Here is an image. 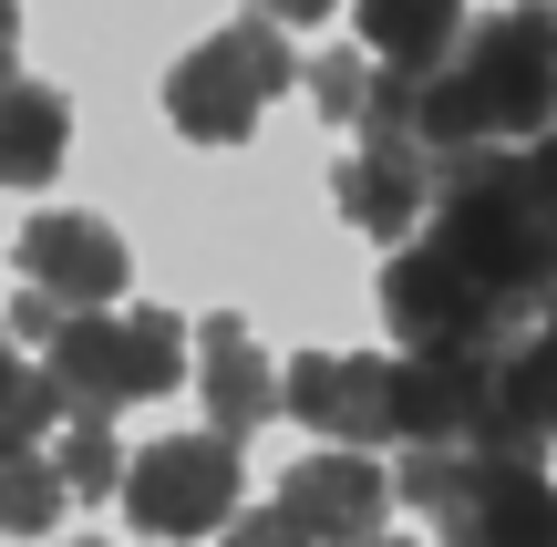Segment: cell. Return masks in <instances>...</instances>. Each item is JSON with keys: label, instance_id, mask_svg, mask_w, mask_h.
<instances>
[{"label": "cell", "instance_id": "cell-14", "mask_svg": "<svg viewBox=\"0 0 557 547\" xmlns=\"http://www.w3.org/2000/svg\"><path fill=\"white\" fill-rule=\"evenodd\" d=\"M52 517H62V475H52V455H41V445L0 455V527H11V537H41Z\"/></svg>", "mask_w": 557, "mask_h": 547}, {"label": "cell", "instance_id": "cell-6", "mask_svg": "<svg viewBox=\"0 0 557 547\" xmlns=\"http://www.w3.org/2000/svg\"><path fill=\"white\" fill-rule=\"evenodd\" d=\"M269 517L289 527V547H351V537H372L382 517H393V475H382L361 445L299 455V465L278 475V507Z\"/></svg>", "mask_w": 557, "mask_h": 547}, {"label": "cell", "instance_id": "cell-20", "mask_svg": "<svg viewBox=\"0 0 557 547\" xmlns=\"http://www.w3.org/2000/svg\"><path fill=\"white\" fill-rule=\"evenodd\" d=\"M218 537H227V547H289V527H278V517H227Z\"/></svg>", "mask_w": 557, "mask_h": 547}, {"label": "cell", "instance_id": "cell-19", "mask_svg": "<svg viewBox=\"0 0 557 547\" xmlns=\"http://www.w3.org/2000/svg\"><path fill=\"white\" fill-rule=\"evenodd\" d=\"M52 321H62V300H52V289H21V300H11V331H21V341H41Z\"/></svg>", "mask_w": 557, "mask_h": 547}, {"label": "cell", "instance_id": "cell-21", "mask_svg": "<svg viewBox=\"0 0 557 547\" xmlns=\"http://www.w3.org/2000/svg\"><path fill=\"white\" fill-rule=\"evenodd\" d=\"M320 11H341V0H259V21H278V32H299V21H320Z\"/></svg>", "mask_w": 557, "mask_h": 547}, {"label": "cell", "instance_id": "cell-3", "mask_svg": "<svg viewBox=\"0 0 557 547\" xmlns=\"http://www.w3.org/2000/svg\"><path fill=\"white\" fill-rule=\"evenodd\" d=\"M444 62L475 83L485 135H506V145L547 135V114H557V11L547 0H506V11L465 21Z\"/></svg>", "mask_w": 557, "mask_h": 547}, {"label": "cell", "instance_id": "cell-17", "mask_svg": "<svg viewBox=\"0 0 557 547\" xmlns=\"http://www.w3.org/2000/svg\"><path fill=\"white\" fill-rule=\"evenodd\" d=\"M124 372H135V403L176 393V372H186V321H165V310L124 321Z\"/></svg>", "mask_w": 557, "mask_h": 547}, {"label": "cell", "instance_id": "cell-23", "mask_svg": "<svg viewBox=\"0 0 557 547\" xmlns=\"http://www.w3.org/2000/svg\"><path fill=\"white\" fill-rule=\"evenodd\" d=\"M351 547H393V537H382V527H372V537H351Z\"/></svg>", "mask_w": 557, "mask_h": 547}, {"label": "cell", "instance_id": "cell-10", "mask_svg": "<svg viewBox=\"0 0 557 547\" xmlns=\"http://www.w3.org/2000/svg\"><path fill=\"white\" fill-rule=\"evenodd\" d=\"M41 351H52V393L73 413H114L135 403V372H124V321H94V310H62L52 331H41Z\"/></svg>", "mask_w": 557, "mask_h": 547}, {"label": "cell", "instance_id": "cell-12", "mask_svg": "<svg viewBox=\"0 0 557 547\" xmlns=\"http://www.w3.org/2000/svg\"><path fill=\"white\" fill-rule=\"evenodd\" d=\"M62 145H73L62 94L32 83V73H0V186H52Z\"/></svg>", "mask_w": 557, "mask_h": 547}, {"label": "cell", "instance_id": "cell-7", "mask_svg": "<svg viewBox=\"0 0 557 547\" xmlns=\"http://www.w3.org/2000/svg\"><path fill=\"white\" fill-rule=\"evenodd\" d=\"M278 413L341 445H393V351H299L278 372Z\"/></svg>", "mask_w": 557, "mask_h": 547}, {"label": "cell", "instance_id": "cell-2", "mask_svg": "<svg viewBox=\"0 0 557 547\" xmlns=\"http://www.w3.org/2000/svg\"><path fill=\"white\" fill-rule=\"evenodd\" d=\"M299 83V52L278 21H227L218 41H197V52L165 73V114H176L186 145H248L259 135V114Z\"/></svg>", "mask_w": 557, "mask_h": 547}, {"label": "cell", "instance_id": "cell-11", "mask_svg": "<svg viewBox=\"0 0 557 547\" xmlns=\"http://www.w3.org/2000/svg\"><path fill=\"white\" fill-rule=\"evenodd\" d=\"M341 217H351L361 238H413V217H423V156H413V145H361V156L341 165Z\"/></svg>", "mask_w": 557, "mask_h": 547}, {"label": "cell", "instance_id": "cell-5", "mask_svg": "<svg viewBox=\"0 0 557 547\" xmlns=\"http://www.w3.org/2000/svg\"><path fill=\"white\" fill-rule=\"evenodd\" d=\"M114 496H124V517H135L145 537H218L227 517H238V445L227 434H176V445H145V455H124V475H114Z\"/></svg>", "mask_w": 557, "mask_h": 547}, {"label": "cell", "instance_id": "cell-18", "mask_svg": "<svg viewBox=\"0 0 557 547\" xmlns=\"http://www.w3.org/2000/svg\"><path fill=\"white\" fill-rule=\"evenodd\" d=\"M361 73H372L361 52H320V62H310V103H320L331 124H351V103H361Z\"/></svg>", "mask_w": 557, "mask_h": 547}, {"label": "cell", "instance_id": "cell-9", "mask_svg": "<svg viewBox=\"0 0 557 547\" xmlns=\"http://www.w3.org/2000/svg\"><path fill=\"white\" fill-rule=\"evenodd\" d=\"M197 393H207V434H259L269 413H278V372H269V351L248 341V321H207V341H197Z\"/></svg>", "mask_w": 557, "mask_h": 547}, {"label": "cell", "instance_id": "cell-4", "mask_svg": "<svg viewBox=\"0 0 557 547\" xmlns=\"http://www.w3.org/2000/svg\"><path fill=\"white\" fill-rule=\"evenodd\" d=\"M382 321H393L403 351H475L485 362L496 341L527 331V300H496L465 259H444V248L423 238V248H403V259L382 269Z\"/></svg>", "mask_w": 557, "mask_h": 547}, {"label": "cell", "instance_id": "cell-13", "mask_svg": "<svg viewBox=\"0 0 557 547\" xmlns=\"http://www.w3.org/2000/svg\"><path fill=\"white\" fill-rule=\"evenodd\" d=\"M465 32V0H361V41H372L393 73H434Z\"/></svg>", "mask_w": 557, "mask_h": 547}, {"label": "cell", "instance_id": "cell-15", "mask_svg": "<svg viewBox=\"0 0 557 547\" xmlns=\"http://www.w3.org/2000/svg\"><path fill=\"white\" fill-rule=\"evenodd\" d=\"M52 475H62V496H114V475H124L114 413H73V424H62V455H52Z\"/></svg>", "mask_w": 557, "mask_h": 547}, {"label": "cell", "instance_id": "cell-24", "mask_svg": "<svg viewBox=\"0 0 557 547\" xmlns=\"http://www.w3.org/2000/svg\"><path fill=\"white\" fill-rule=\"evenodd\" d=\"M156 547H165V537H156Z\"/></svg>", "mask_w": 557, "mask_h": 547}, {"label": "cell", "instance_id": "cell-8", "mask_svg": "<svg viewBox=\"0 0 557 547\" xmlns=\"http://www.w3.org/2000/svg\"><path fill=\"white\" fill-rule=\"evenodd\" d=\"M21 269H32V289H52L62 310H103L124 289V238L103 217H32L21 227Z\"/></svg>", "mask_w": 557, "mask_h": 547}, {"label": "cell", "instance_id": "cell-1", "mask_svg": "<svg viewBox=\"0 0 557 547\" xmlns=\"http://www.w3.org/2000/svg\"><path fill=\"white\" fill-rule=\"evenodd\" d=\"M423 197H434V248L465 259L496 300H537L557 279V156H547V135L455 145V156L423 165Z\"/></svg>", "mask_w": 557, "mask_h": 547}, {"label": "cell", "instance_id": "cell-22", "mask_svg": "<svg viewBox=\"0 0 557 547\" xmlns=\"http://www.w3.org/2000/svg\"><path fill=\"white\" fill-rule=\"evenodd\" d=\"M0 73H21V0H0Z\"/></svg>", "mask_w": 557, "mask_h": 547}, {"label": "cell", "instance_id": "cell-16", "mask_svg": "<svg viewBox=\"0 0 557 547\" xmlns=\"http://www.w3.org/2000/svg\"><path fill=\"white\" fill-rule=\"evenodd\" d=\"M52 424H62V393H52V372H32V362H0V455L41 445Z\"/></svg>", "mask_w": 557, "mask_h": 547}]
</instances>
